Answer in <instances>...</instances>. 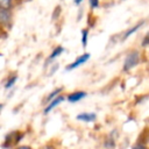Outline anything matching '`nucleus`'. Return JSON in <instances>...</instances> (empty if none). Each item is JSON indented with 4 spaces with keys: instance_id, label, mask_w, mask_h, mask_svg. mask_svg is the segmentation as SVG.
Returning a JSON list of instances; mask_svg holds the SVG:
<instances>
[{
    "instance_id": "nucleus-16",
    "label": "nucleus",
    "mask_w": 149,
    "mask_h": 149,
    "mask_svg": "<svg viewBox=\"0 0 149 149\" xmlns=\"http://www.w3.org/2000/svg\"><path fill=\"white\" fill-rule=\"evenodd\" d=\"M133 149H144V147H143V146H140V144H139V146H135V147H134Z\"/></svg>"
},
{
    "instance_id": "nucleus-17",
    "label": "nucleus",
    "mask_w": 149,
    "mask_h": 149,
    "mask_svg": "<svg viewBox=\"0 0 149 149\" xmlns=\"http://www.w3.org/2000/svg\"><path fill=\"white\" fill-rule=\"evenodd\" d=\"M19 149H31L30 147H27V146H23V147H20Z\"/></svg>"
},
{
    "instance_id": "nucleus-7",
    "label": "nucleus",
    "mask_w": 149,
    "mask_h": 149,
    "mask_svg": "<svg viewBox=\"0 0 149 149\" xmlns=\"http://www.w3.org/2000/svg\"><path fill=\"white\" fill-rule=\"evenodd\" d=\"M142 24H143V22H139L137 24H135L134 27H132L130 29H128V30L125 33V35H123V37H122V40H126V38H128L130 35H133V34H134L139 28H141V27H142Z\"/></svg>"
},
{
    "instance_id": "nucleus-2",
    "label": "nucleus",
    "mask_w": 149,
    "mask_h": 149,
    "mask_svg": "<svg viewBox=\"0 0 149 149\" xmlns=\"http://www.w3.org/2000/svg\"><path fill=\"white\" fill-rule=\"evenodd\" d=\"M90 54L88 52H86V54H83V55H80L74 62H72L71 64H69L68 66H66V70L68 71H71V70H73V69H76V68H78V66H80V65H83L84 63H86L88 59H90Z\"/></svg>"
},
{
    "instance_id": "nucleus-11",
    "label": "nucleus",
    "mask_w": 149,
    "mask_h": 149,
    "mask_svg": "<svg viewBox=\"0 0 149 149\" xmlns=\"http://www.w3.org/2000/svg\"><path fill=\"white\" fill-rule=\"evenodd\" d=\"M0 7L2 9H9L12 7V0H0Z\"/></svg>"
},
{
    "instance_id": "nucleus-3",
    "label": "nucleus",
    "mask_w": 149,
    "mask_h": 149,
    "mask_svg": "<svg viewBox=\"0 0 149 149\" xmlns=\"http://www.w3.org/2000/svg\"><path fill=\"white\" fill-rule=\"evenodd\" d=\"M85 97H86V92H84V91H77V92L70 93V94L68 95V101L71 102V104H74V102L80 101V100L84 99Z\"/></svg>"
},
{
    "instance_id": "nucleus-14",
    "label": "nucleus",
    "mask_w": 149,
    "mask_h": 149,
    "mask_svg": "<svg viewBox=\"0 0 149 149\" xmlns=\"http://www.w3.org/2000/svg\"><path fill=\"white\" fill-rule=\"evenodd\" d=\"M147 44H149V34L146 35V37L143 38V42H142V45H143V47L147 45Z\"/></svg>"
},
{
    "instance_id": "nucleus-13",
    "label": "nucleus",
    "mask_w": 149,
    "mask_h": 149,
    "mask_svg": "<svg viewBox=\"0 0 149 149\" xmlns=\"http://www.w3.org/2000/svg\"><path fill=\"white\" fill-rule=\"evenodd\" d=\"M91 8H97L99 6V0H88Z\"/></svg>"
},
{
    "instance_id": "nucleus-6",
    "label": "nucleus",
    "mask_w": 149,
    "mask_h": 149,
    "mask_svg": "<svg viewBox=\"0 0 149 149\" xmlns=\"http://www.w3.org/2000/svg\"><path fill=\"white\" fill-rule=\"evenodd\" d=\"M10 19V14H9V9H0V20L3 24H7L9 22Z\"/></svg>"
},
{
    "instance_id": "nucleus-15",
    "label": "nucleus",
    "mask_w": 149,
    "mask_h": 149,
    "mask_svg": "<svg viewBox=\"0 0 149 149\" xmlns=\"http://www.w3.org/2000/svg\"><path fill=\"white\" fill-rule=\"evenodd\" d=\"M73 2H74V5H77V6H79L81 2H83V0H73Z\"/></svg>"
},
{
    "instance_id": "nucleus-9",
    "label": "nucleus",
    "mask_w": 149,
    "mask_h": 149,
    "mask_svg": "<svg viewBox=\"0 0 149 149\" xmlns=\"http://www.w3.org/2000/svg\"><path fill=\"white\" fill-rule=\"evenodd\" d=\"M61 91H62V87H58V88H56L55 91H52V92H51V94H49V95H48V98H47V100H45V101H47V104H48L49 101H51L52 99H55V98L58 95V93H59Z\"/></svg>"
},
{
    "instance_id": "nucleus-1",
    "label": "nucleus",
    "mask_w": 149,
    "mask_h": 149,
    "mask_svg": "<svg viewBox=\"0 0 149 149\" xmlns=\"http://www.w3.org/2000/svg\"><path fill=\"white\" fill-rule=\"evenodd\" d=\"M139 61H140V55L137 51H133V52L128 54L125 59V63H123V70L128 71V70L133 69L135 65H137Z\"/></svg>"
},
{
    "instance_id": "nucleus-12",
    "label": "nucleus",
    "mask_w": 149,
    "mask_h": 149,
    "mask_svg": "<svg viewBox=\"0 0 149 149\" xmlns=\"http://www.w3.org/2000/svg\"><path fill=\"white\" fill-rule=\"evenodd\" d=\"M16 80H17V76H13V77H10V78L7 80V83L5 84V87H6V88H10V87L15 84Z\"/></svg>"
},
{
    "instance_id": "nucleus-18",
    "label": "nucleus",
    "mask_w": 149,
    "mask_h": 149,
    "mask_svg": "<svg viewBox=\"0 0 149 149\" xmlns=\"http://www.w3.org/2000/svg\"><path fill=\"white\" fill-rule=\"evenodd\" d=\"M23 1H27V0H23Z\"/></svg>"
},
{
    "instance_id": "nucleus-10",
    "label": "nucleus",
    "mask_w": 149,
    "mask_h": 149,
    "mask_svg": "<svg viewBox=\"0 0 149 149\" xmlns=\"http://www.w3.org/2000/svg\"><path fill=\"white\" fill-rule=\"evenodd\" d=\"M87 36H88V30L83 29L81 30V44H83V47L87 45Z\"/></svg>"
},
{
    "instance_id": "nucleus-8",
    "label": "nucleus",
    "mask_w": 149,
    "mask_h": 149,
    "mask_svg": "<svg viewBox=\"0 0 149 149\" xmlns=\"http://www.w3.org/2000/svg\"><path fill=\"white\" fill-rule=\"evenodd\" d=\"M63 51H64V48H62V47H56V48L54 49V51L50 54V56H49V61H52V59L57 58Z\"/></svg>"
},
{
    "instance_id": "nucleus-4",
    "label": "nucleus",
    "mask_w": 149,
    "mask_h": 149,
    "mask_svg": "<svg viewBox=\"0 0 149 149\" xmlns=\"http://www.w3.org/2000/svg\"><path fill=\"white\" fill-rule=\"evenodd\" d=\"M63 100H64V98H63L62 95H57L55 99H52L51 101H49V102H48V105H47V107L44 108V114H48L51 109H54L56 106H58Z\"/></svg>"
},
{
    "instance_id": "nucleus-5",
    "label": "nucleus",
    "mask_w": 149,
    "mask_h": 149,
    "mask_svg": "<svg viewBox=\"0 0 149 149\" xmlns=\"http://www.w3.org/2000/svg\"><path fill=\"white\" fill-rule=\"evenodd\" d=\"M77 119L79 121H84V122H93L97 119L95 113H90V112H83L80 114L77 115Z\"/></svg>"
}]
</instances>
